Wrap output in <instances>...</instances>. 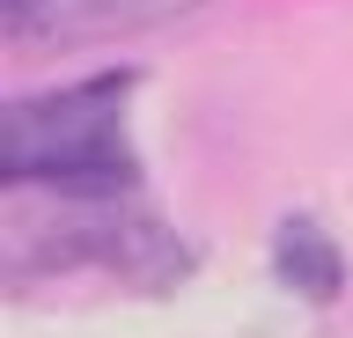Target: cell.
Instances as JSON below:
<instances>
[{
	"mask_svg": "<svg viewBox=\"0 0 353 338\" xmlns=\"http://www.w3.org/2000/svg\"><path fill=\"white\" fill-rule=\"evenodd\" d=\"M132 74H96L74 89L8 103V184H37L66 206H118L140 184L125 111H132Z\"/></svg>",
	"mask_w": 353,
	"mask_h": 338,
	"instance_id": "1",
	"label": "cell"
},
{
	"mask_svg": "<svg viewBox=\"0 0 353 338\" xmlns=\"http://www.w3.org/2000/svg\"><path fill=\"white\" fill-rule=\"evenodd\" d=\"M272 265H280V279L302 294V302H339V294H346V250L324 235L316 213H280V228H272Z\"/></svg>",
	"mask_w": 353,
	"mask_h": 338,
	"instance_id": "2",
	"label": "cell"
},
{
	"mask_svg": "<svg viewBox=\"0 0 353 338\" xmlns=\"http://www.w3.org/2000/svg\"><path fill=\"white\" fill-rule=\"evenodd\" d=\"M199 0H66L74 23H96V30H148V23H170Z\"/></svg>",
	"mask_w": 353,
	"mask_h": 338,
	"instance_id": "3",
	"label": "cell"
},
{
	"mask_svg": "<svg viewBox=\"0 0 353 338\" xmlns=\"http://www.w3.org/2000/svg\"><path fill=\"white\" fill-rule=\"evenodd\" d=\"M37 8H44V0H8V37H22V30L37 23Z\"/></svg>",
	"mask_w": 353,
	"mask_h": 338,
	"instance_id": "4",
	"label": "cell"
}]
</instances>
